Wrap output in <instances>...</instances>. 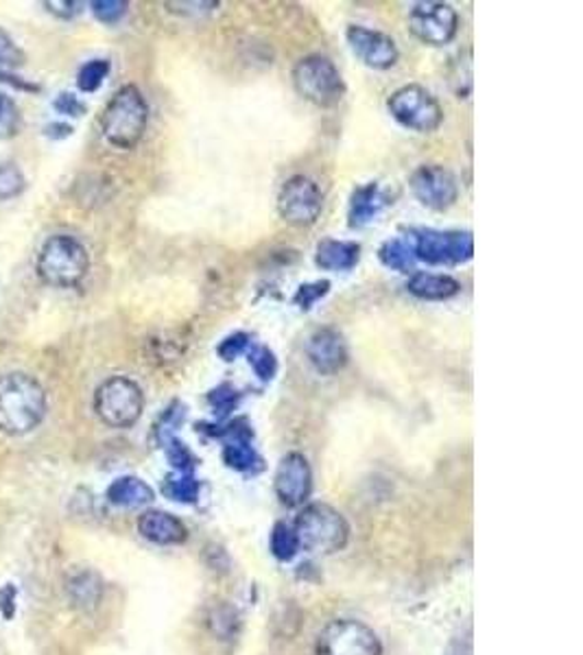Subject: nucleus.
Returning a JSON list of instances; mask_svg holds the SVG:
<instances>
[{"mask_svg":"<svg viewBox=\"0 0 583 655\" xmlns=\"http://www.w3.org/2000/svg\"><path fill=\"white\" fill-rule=\"evenodd\" d=\"M46 415L42 384L22 371L0 376V430L20 437L39 426Z\"/></svg>","mask_w":583,"mask_h":655,"instance_id":"f257e3e1","label":"nucleus"},{"mask_svg":"<svg viewBox=\"0 0 583 655\" xmlns=\"http://www.w3.org/2000/svg\"><path fill=\"white\" fill-rule=\"evenodd\" d=\"M149 123V105L136 85H123L101 114L103 138L116 149H134Z\"/></svg>","mask_w":583,"mask_h":655,"instance_id":"f03ea898","label":"nucleus"},{"mask_svg":"<svg viewBox=\"0 0 583 655\" xmlns=\"http://www.w3.org/2000/svg\"><path fill=\"white\" fill-rule=\"evenodd\" d=\"M299 549L315 555H332L343 551L350 540V525L341 512L325 503H310L293 522Z\"/></svg>","mask_w":583,"mask_h":655,"instance_id":"7ed1b4c3","label":"nucleus"},{"mask_svg":"<svg viewBox=\"0 0 583 655\" xmlns=\"http://www.w3.org/2000/svg\"><path fill=\"white\" fill-rule=\"evenodd\" d=\"M90 269L88 250L72 237L57 234L50 237L37 256L35 272L39 280L55 289H72L77 287Z\"/></svg>","mask_w":583,"mask_h":655,"instance_id":"20e7f679","label":"nucleus"},{"mask_svg":"<svg viewBox=\"0 0 583 655\" xmlns=\"http://www.w3.org/2000/svg\"><path fill=\"white\" fill-rule=\"evenodd\" d=\"M293 85L301 99L323 110L339 105L345 96V81L339 68L323 55L299 59L293 68Z\"/></svg>","mask_w":583,"mask_h":655,"instance_id":"39448f33","label":"nucleus"},{"mask_svg":"<svg viewBox=\"0 0 583 655\" xmlns=\"http://www.w3.org/2000/svg\"><path fill=\"white\" fill-rule=\"evenodd\" d=\"M145 411L142 389L127 376L107 378L94 393V413L112 428L134 426Z\"/></svg>","mask_w":583,"mask_h":655,"instance_id":"423d86ee","label":"nucleus"},{"mask_svg":"<svg viewBox=\"0 0 583 655\" xmlns=\"http://www.w3.org/2000/svg\"><path fill=\"white\" fill-rule=\"evenodd\" d=\"M387 110L402 127L418 134H433L444 123V110L439 101L418 83H407L391 92Z\"/></svg>","mask_w":583,"mask_h":655,"instance_id":"0eeeda50","label":"nucleus"},{"mask_svg":"<svg viewBox=\"0 0 583 655\" xmlns=\"http://www.w3.org/2000/svg\"><path fill=\"white\" fill-rule=\"evenodd\" d=\"M409 241L415 252V261L426 265L455 267L464 265L475 256V241L470 232L459 230H411Z\"/></svg>","mask_w":583,"mask_h":655,"instance_id":"6e6552de","label":"nucleus"},{"mask_svg":"<svg viewBox=\"0 0 583 655\" xmlns=\"http://www.w3.org/2000/svg\"><path fill=\"white\" fill-rule=\"evenodd\" d=\"M315 655H382V643L369 625L336 619L319 632Z\"/></svg>","mask_w":583,"mask_h":655,"instance_id":"1a4fd4ad","label":"nucleus"},{"mask_svg":"<svg viewBox=\"0 0 583 655\" xmlns=\"http://www.w3.org/2000/svg\"><path fill=\"white\" fill-rule=\"evenodd\" d=\"M409 31L426 46H444L457 37L459 15L448 2H418L407 18Z\"/></svg>","mask_w":583,"mask_h":655,"instance_id":"9d476101","label":"nucleus"},{"mask_svg":"<svg viewBox=\"0 0 583 655\" xmlns=\"http://www.w3.org/2000/svg\"><path fill=\"white\" fill-rule=\"evenodd\" d=\"M323 210V193L319 184L306 175L289 177L278 193V212L295 228L312 226Z\"/></svg>","mask_w":583,"mask_h":655,"instance_id":"9b49d317","label":"nucleus"},{"mask_svg":"<svg viewBox=\"0 0 583 655\" xmlns=\"http://www.w3.org/2000/svg\"><path fill=\"white\" fill-rule=\"evenodd\" d=\"M409 186L413 197L431 208V210H448L450 206H455L457 197H459V182L453 175V171H448L442 164H422L418 166L411 177H409Z\"/></svg>","mask_w":583,"mask_h":655,"instance_id":"f8f14e48","label":"nucleus"},{"mask_svg":"<svg viewBox=\"0 0 583 655\" xmlns=\"http://www.w3.org/2000/svg\"><path fill=\"white\" fill-rule=\"evenodd\" d=\"M345 37H347L352 53L365 66H369L374 70H387V68L396 66V61L400 57V50H398V44L393 42V37L382 31L352 24V26H347Z\"/></svg>","mask_w":583,"mask_h":655,"instance_id":"ddd939ff","label":"nucleus"},{"mask_svg":"<svg viewBox=\"0 0 583 655\" xmlns=\"http://www.w3.org/2000/svg\"><path fill=\"white\" fill-rule=\"evenodd\" d=\"M306 358L321 376L339 374L350 358L347 341L336 328H317L306 341Z\"/></svg>","mask_w":583,"mask_h":655,"instance_id":"4468645a","label":"nucleus"},{"mask_svg":"<svg viewBox=\"0 0 583 655\" xmlns=\"http://www.w3.org/2000/svg\"><path fill=\"white\" fill-rule=\"evenodd\" d=\"M274 487L283 505L301 507L310 498L312 492V470L308 459L301 452H289L278 463Z\"/></svg>","mask_w":583,"mask_h":655,"instance_id":"2eb2a0df","label":"nucleus"},{"mask_svg":"<svg viewBox=\"0 0 583 655\" xmlns=\"http://www.w3.org/2000/svg\"><path fill=\"white\" fill-rule=\"evenodd\" d=\"M138 533L160 547H175L188 538L186 525L178 516L160 509H149L138 518Z\"/></svg>","mask_w":583,"mask_h":655,"instance_id":"dca6fc26","label":"nucleus"},{"mask_svg":"<svg viewBox=\"0 0 583 655\" xmlns=\"http://www.w3.org/2000/svg\"><path fill=\"white\" fill-rule=\"evenodd\" d=\"M389 195L380 188L378 182H367L352 191L350 206H347V223L350 228H365L371 223L387 206Z\"/></svg>","mask_w":583,"mask_h":655,"instance_id":"f3484780","label":"nucleus"},{"mask_svg":"<svg viewBox=\"0 0 583 655\" xmlns=\"http://www.w3.org/2000/svg\"><path fill=\"white\" fill-rule=\"evenodd\" d=\"M407 289L413 298L418 300H426V302H444L455 298L461 291L459 280H455L453 276L446 274H428V272H415L409 283Z\"/></svg>","mask_w":583,"mask_h":655,"instance_id":"a211bd4d","label":"nucleus"},{"mask_svg":"<svg viewBox=\"0 0 583 655\" xmlns=\"http://www.w3.org/2000/svg\"><path fill=\"white\" fill-rule=\"evenodd\" d=\"M358 258H361V245L358 243L323 239L317 245L315 265L323 272H350L358 265Z\"/></svg>","mask_w":583,"mask_h":655,"instance_id":"6ab92c4d","label":"nucleus"},{"mask_svg":"<svg viewBox=\"0 0 583 655\" xmlns=\"http://www.w3.org/2000/svg\"><path fill=\"white\" fill-rule=\"evenodd\" d=\"M105 496L112 505L123 507V509L145 507L156 498L153 490L138 476H121V479L112 481Z\"/></svg>","mask_w":583,"mask_h":655,"instance_id":"aec40b11","label":"nucleus"},{"mask_svg":"<svg viewBox=\"0 0 583 655\" xmlns=\"http://www.w3.org/2000/svg\"><path fill=\"white\" fill-rule=\"evenodd\" d=\"M101 595H103V584L90 571H81L68 582V597L75 608L92 610L99 606Z\"/></svg>","mask_w":583,"mask_h":655,"instance_id":"412c9836","label":"nucleus"},{"mask_svg":"<svg viewBox=\"0 0 583 655\" xmlns=\"http://www.w3.org/2000/svg\"><path fill=\"white\" fill-rule=\"evenodd\" d=\"M378 258L387 269L400 272V274H409L415 265V252H413L409 237H404V239L396 237V239L385 241L378 250Z\"/></svg>","mask_w":583,"mask_h":655,"instance_id":"4be33fe9","label":"nucleus"},{"mask_svg":"<svg viewBox=\"0 0 583 655\" xmlns=\"http://www.w3.org/2000/svg\"><path fill=\"white\" fill-rule=\"evenodd\" d=\"M448 83L457 99H470L472 94V48H464L450 59Z\"/></svg>","mask_w":583,"mask_h":655,"instance_id":"5701e85b","label":"nucleus"},{"mask_svg":"<svg viewBox=\"0 0 583 655\" xmlns=\"http://www.w3.org/2000/svg\"><path fill=\"white\" fill-rule=\"evenodd\" d=\"M162 494L169 501L193 505L199 498V481L195 479L193 472H171L162 481Z\"/></svg>","mask_w":583,"mask_h":655,"instance_id":"b1692460","label":"nucleus"},{"mask_svg":"<svg viewBox=\"0 0 583 655\" xmlns=\"http://www.w3.org/2000/svg\"><path fill=\"white\" fill-rule=\"evenodd\" d=\"M272 553L281 562H292L293 558L299 553V542L293 531L292 525L287 522H276L272 529Z\"/></svg>","mask_w":583,"mask_h":655,"instance_id":"393cba45","label":"nucleus"},{"mask_svg":"<svg viewBox=\"0 0 583 655\" xmlns=\"http://www.w3.org/2000/svg\"><path fill=\"white\" fill-rule=\"evenodd\" d=\"M239 402H241V393L230 382H221L219 387H215L208 393V404L219 420H226L228 415H232L239 409Z\"/></svg>","mask_w":583,"mask_h":655,"instance_id":"a878e982","label":"nucleus"},{"mask_svg":"<svg viewBox=\"0 0 583 655\" xmlns=\"http://www.w3.org/2000/svg\"><path fill=\"white\" fill-rule=\"evenodd\" d=\"M248 360H250L254 374L263 382H272L276 378V374H278V358H276V354L270 347H265V345H252L248 349Z\"/></svg>","mask_w":583,"mask_h":655,"instance_id":"bb28decb","label":"nucleus"},{"mask_svg":"<svg viewBox=\"0 0 583 655\" xmlns=\"http://www.w3.org/2000/svg\"><path fill=\"white\" fill-rule=\"evenodd\" d=\"M110 74V61L107 59H92L88 64L81 66L79 74H77V85L81 92H96L103 81Z\"/></svg>","mask_w":583,"mask_h":655,"instance_id":"cd10ccee","label":"nucleus"},{"mask_svg":"<svg viewBox=\"0 0 583 655\" xmlns=\"http://www.w3.org/2000/svg\"><path fill=\"white\" fill-rule=\"evenodd\" d=\"M160 446L164 448V455L175 472H193L195 466L199 463L197 457L191 452V448L184 441H180L178 437H171V439L162 441Z\"/></svg>","mask_w":583,"mask_h":655,"instance_id":"c85d7f7f","label":"nucleus"},{"mask_svg":"<svg viewBox=\"0 0 583 655\" xmlns=\"http://www.w3.org/2000/svg\"><path fill=\"white\" fill-rule=\"evenodd\" d=\"M22 191H24L22 171L9 160H0V199H13Z\"/></svg>","mask_w":583,"mask_h":655,"instance_id":"c756f323","label":"nucleus"},{"mask_svg":"<svg viewBox=\"0 0 583 655\" xmlns=\"http://www.w3.org/2000/svg\"><path fill=\"white\" fill-rule=\"evenodd\" d=\"M20 129V110L11 96L0 92V140L13 138Z\"/></svg>","mask_w":583,"mask_h":655,"instance_id":"7c9ffc66","label":"nucleus"},{"mask_svg":"<svg viewBox=\"0 0 583 655\" xmlns=\"http://www.w3.org/2000/svg\"><path fill=\"white\" fill-rule=\"evenodd\" d=\"M330 291V283L328 280H317V283H308L301 285L295 296H293V304L299 307L301 311H310L321 298H325Z\"/></svg>","mask_w":583,"mask_h":655,"instance_id":"2f4dec72","label":"nucleus"},{"mask_svg":"<svg viewBox=\"0 0 583 655\" xmlns=\"http://www.w3.org/2000/svg\"><path fill=\"white\" fill-rule=\"evenodd\" d=\"M252 345H254V341H252V336H250L248 332H235V334L226 336V338L219 343L217 352H219V356H221L226 363H232V360H237L241 354H248V349H250Z\"/></svg>","mask_w":583,"mask_h":655,"instance_id":"473e14b6","label":"nucleus"},{"mask_svg":"<svg viewBox=\"0 0 583 655\" xmlns=\"http://www.w3.org/2000/svg\"><path fill=\"white\" fill-rule=\"evenodd\" d=\"M184 417H186V409H184V404H180V402H173V404L164 411V415L160 417V424L156 426V435H158L160 444L167 441V439H171V437H175V430H178V426L184 422Z\"/></svg>","mask_w":583,"mask_h":655,"instance_id":"72a5a7b5","label":"nucleus"},{"mask_svg":"<svg viewBox=\"0 0 583 655\" xmlns=\"http://www.w3.org/2000/svg\"><path fill=\"white\" fill-rule=\"evenodd\" d=\"M92 13L103 24H116L127 13V2L123 0H94L90 2Z\"/></svg>","mask_w":583,"mask_h":655,"instance_id":"f704fd0d","label":"nucleus"},{"mask_svg":"<svg viewBox=\"0 0 583 655\" xmlns=\"http://www.w3.org/2000/svg\"><path fill=\"white\" fill-rule=\"evenodd\" d=\"M22 64H24V53L9 37V33L0 28V66L2 68H18Z\"/></svg>","mask_w":583,"mask_h":655,"instance_id":"c9c22d12","label":"nucleus"},{"mask_svg":"<svg viewBox=\"0 0 583 655\" xmlns=\"http://www.w3.org/2000/svg\"><path fill=\"white\" fill-rule=\"evenodd\" d=\"M53 105H55V110H57L59 114H64V116H83V112H85L83 101H81L79 96L70 94V92H61V94L55 99Z\"/></svg>","mask_w":583,"mask_h":655,"instance_id":"e433bc0d","label":"nucleus"},{"mask_svg":"<svg viewBox=\"0 0 583 655\" xmlns=\"http://www.w3.org/2000/svg\"><path fill=\"white\" fill-rule=\"evenodd\" d=\"M46 7H48V11L50 13H55V15H59V18H72V15H77L81 9V2H70V0H64V2H44Z\"/></svg>","mask_w":583,"mask_h":655,"instance_id":"4c0bfd02","label":"nucleus"},{"mask_svg":"<svg viewBox=\"0 0 583 655\" xmlns=\"http://www.w3.org/2000/svg\"><path fill=\"white\" fill-rule=\"evenodd\" d=\"M72 134V127L68 125H48L46 127V136H53V138H66Z\"/></svg>","mask_w":583,"mask_h":655,"instance_id":"58836bf2","label":"nucleus"}]
</instances>
